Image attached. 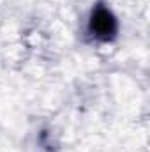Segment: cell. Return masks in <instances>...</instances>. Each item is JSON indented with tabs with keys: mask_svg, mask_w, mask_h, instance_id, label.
Wrapping results in <instances>:
<instances>
[{
	"mask_svg": "<svg viewBox=\"0 0 150 152\" xmlns=\"http://www.w3.org/2000/svg\"><path fill=\"white\" fill-rule=\"evenodd\" d=\"M88 30H90V34L94 37L101 39V41H110V39L115 37V34H117V20L111 14V11L103 7V5L95 7V11L90 16Z\"/></svg>",
	"mask_w": 150,
	"mask_h": 152,
	"instance_id": "obj_1",
	"label": "cell"
}]
</instances>
